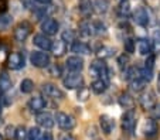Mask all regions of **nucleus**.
I'll list each match as a JSON object with an SVG mask.
<instances>
[{"instance_id": "f257e3e1", "label": "nucleus", "mask_w": 160, "mask_h": 140, "mask_svg": "<svg viewBox=\"0 0 160 140\" xmlns=\"http://www.w3.org/2000/svg\"><path fill=\"white\" fill-rule=\"evenodd\" d=\"M54 119H55V122H57L58 128L62 129V130H67V132L72 130V129L75 128V125H77L75 119H74L71 115L64 113V112H57Z\"/></svg>"}, {"instance_id": "f03ea898", "label": "nucleus", "mask_w": 160, "mask_h": 140, "mask_svg": "<svg viewBox=\"0 0 160 140\" xmlns=\"http://www.w3.org/2000/svg\"><path fill=\"white\" fill-rule=\"evenodd\" d=\"M30 62L36 68H47L51 64V58L44 51H33L30 55Z\"/></svg>"}, {"instance_id": "7ed1b4c3", "label": "nucleus", "mask_w": 160, "mask_h": 140, "mask_svg": "<svg viewBox=\"0 0 160 140\" xmlns=\"http://www.w3.org/2000/svg\"><path fill=\"white\" fill-rule=\"evenodd\" d=\"M89 71H91V74H94L95 76H99V78H102V79H105V81H108L109 68L106 67L105 61H103L102 58H98V60H95V61L91 62Z\"/></svg>"}, {"instance_id": "20e7f679", "label": "nucleus", "mask_w": 160, "mask_h": 140, "mask_svg": "<svg viewBox=\"0 0 160 140\" xmlns=\"http://www.w3.org/2000/svg\"><path fill=\"white\" fill-rule=\"evenodd\" d=\"M62 84L67 89H78L84 85V76L79 72H71L62 78Z\"/></svg>"}, {"instance_id": "39448f33", "label": "nucleus", "mask_w": 160, "mask_h": 140, "mask_svg": "<svg viewBox=\"0 0 160 140\" xmlns=\"http://www.w3.org/2000/svg\"><path fill=\"white\" fill-rule=\"evenodd\" d=\"M136 128V112L135 109H128L122 116V129L126 133H132Z\"/></svg>"}, {"instance_id": "423d86ee", "label": "nucleus", "mask_w": 160, "mask_h": 140, "mask_svg": "<svg viewBox=\"0 0 160 140\" xmlns=\"http://www.w3.org/2000/svg\"><path fill=\"white\" fill-rule=\"evenodd\" d=\"M139 105L143 110H149L150 112L154 106L157 105V101H156V95L154 92L152 91H145L139 98Z\"/></svg>"}, {"instance_id": "0eeeda50", "label": "nucleus", "mask_w": 160, "mask_h": 140, "mask_svg": "<svg viewBox=\"0 0 160 140\" xmlns=\"http://www.w3.org/2000/svg\"><path fill=\"white\" fill-rule=\"evenodd\" d=\"M133 22L140 27H148L150 24V14L146 7H138L133 12Z\"/></svg>"}, {"instance_id": "6e6552de", "label": "nucleus", "mask_w": 160, "mask_h": 140, "mask_svg": "<svg viewBox=\"0 0 160 140\" xmlns=\"http://www.w3.org/2000/svg\"><path fill=\"white\" fill-rule=\"evenodd\" d=\"M30 33H31V26L28 24L27 22H23L14 28L13 37H14V40L17 43H23V41H26V40L28 38Z\"/></svg>"}, {"instance_id": "1a4fd4ad", "label": "nucleus", "mask_w": 160, "mask_h": 140, "mask_svg": "<svg viewBox=\"0 0 160 140\" xmlns=\"http://www.w3.org/2000/svg\"><path fill=\"white\" fill-rule=\"evenodd\" d=\"M24 55L21 54V52H10L9 57H7V67L10 70H21V68L24 67Z\"/></svg>"}, {"instance_id": "9d476101", "label": "nucleus", "mask_w": 160, "mask_h": 140, "mask_svg": "<svg viewBox=\"0 0 160 140\" xmlns=\"http://www.w3.org/2000/svg\"><path fill=\"white\" fill-rule=\"evenodd\" d=\"M41 91L45 94V96L52 98V99H62V98H64V92L61 91V89L58 88L55 84H51V82L42 84Z\"/></svg>"}, {"instance_id": "9b49d317", "label": "nucleus", "mask_w": 160, "mask_h": 140, "mask_svg": "<svg viewBox=\"0 0 160 140\" xmlns=\"http://www.w3.org/2000/svg\"><path fill=\"white\" fill-rule=\"evenodd\" d=\"M41 30L45 36H54V34L58 33L60 30V24L55 18H51V17H47L44 22L41 23Z\"/></svg>"}, {"instance_id": "f8f14e48", "label": "nucleus", "mask_w": 160, "mask_h": 140, "mask_svg": "<svg viewBox=\"0 0 160 140\" xmlns=\"http://www.w3.org/2000/svg\"><path fill=\"white\" fill-rule=\"evenodd\" d=\"M36 120L37 125L44 129H52L55 125V119L52 118V115H50L47 112H38L36 116Z\"/></svg>"}, {"instance_id": "ddd939ff", "label": "nucleus", "mask_w": 160, "mask_h": 140, "mask_svg": "<svg viewBox=\"0 0 160 140\" xmlns=\"http://www.w3.org/2000/svg\"><path fill=\"white\" fill-rule=\"evenodd\" d=\"M33 44L42 51H50L52 46V40H50V37L45 34H36L33 38Z\"/></svg>"}, {"instance_id": "4468645a", "label": "nucleus", "mask_w": 160, "mask_h": 140, "mask_svg": "<svg viewBox=\"0 0 160 140\" xmlns=\"http://www.w3.org/2000/svg\"><path fill=\"white\" fill-rule=\"evenodd\" d=\"M65 65L71 72H81L82 68H84V60L79 55H72V57L67 58Z\"/></svg>"}, {"instance_id": "2eb2a0df", "label": "nucleus", "mask_w": 160, "mask_h": 140, "mask_svg": "<svg viewBox=\"0 0 160 140\" xmlns=\"http://www.w3.org/2000/svg\"><path fill=\"white\" fill-rule=\"evenodd\" d=\"M27 106H28V109H30L31 112L38 113V112H42V110L45 109L47 102H45V99L42 96H33L30 101H28Z\"/></svg>"}, {"instance_id": "dca6fc26", "label": "nucleus", "mask_w": 160, "mask_h": 140, "mask_svg": "<svg viewBox=\"0 0 160 140\" xmlns=\"http://www.w3.org/2000/svg\"><path fill=\"white\" fill-rule=\"evenodd\" d=\"M70 48H71V51L75 52L77 55H89L91 52H92L91 47L88 46L87 43H84V41H78V40H75V41L71 43Z\"/></svg>"}, {"instance_id": "f3484780", "label": "nucleus", "mask_w": 160, "mask_h": 140, "mask_svg": "<svg viewBox=\"0 0 160 140\" xmlns=\"http://www.w3.org/2000/svg\"><path fill=\"white\" fill-rule=\"evenodd\" d=\"M99 125H101V129L105 134H111L115 129V120L111 118L109 115H102L99 118Z\"/></svg>"}, {"instance_id": "a211bd4d", "label": "nucleus", "mask_w": 160, "mask_h": 140, "mask_svg": "<svg viewBox=\"0 0 160 140\" xmlns=\"http://www.w3.org/2000/svg\"><path fill=\"white\" fill-rule=\"evenodd\" d=\"M157 132H159V126H157L156 120H154L153 118L146 119L145 125H143V133H145V136L154 137L157 134Z\"/></svg>"}, {"instance_id": "6ab92c4d", "label": "nucleus", "mask_w": 160, "mask_h": 140, "mask_svg": "<svg viewBox=\"0 0 160 140\" xmlns=\"http://www.w3.org/2000/svg\"><path fill=\"white\" fill-rule=\"evenodd\" d=\"M138 51H139L140 55H145V57L152 54L153 52V44H152L150 40H148V38L138 40Z\"/></svg>"}, {"instance_id": "aec40b11", "label": "nucleus", "mask_w": 160, "mask_h": 140, "mask_svg": "<svg viewBox=\"0 0 160 140\" xmlns=\"http://www.w3.org/2000/svg\"><path fill=\"white\" fill-rule=\"evenodd\" d=\"M91 89L97 95L103 94V92L108 89V81H105V79H102V78L95 79V81H92V84H91Z\"/></svg>"}, {"instance_id": "412c9836", "label": "nucleus", "mask_w": 160, "mask_h": 140, "mask_svg": "<svg viewBox=\"0 0 160 140\" xmlns=\"http://www.w3.org/2000/svg\"><path fill=\"white\" fill-rule=\"evenodd\" d=\"M118 102H119V105H121L123 109H133L135 108V99H133L132 96H130L128 92H125V94H121V96L118 98Z\"/></svg>"}, {"instance_id": "4be33fe9", "label": "nucleus", "mask_w": 160, "mask_h": 140, "mask_svg": "<svg viewBox=\"0 0 160 140\" xmlns=\"http://www.w3.org/2000/svg\"><path fill=\"white\" fill-rule=\"evenodd\" d=\"M13 81L6 72H0V92L6 94L9 89H12Z\"/></svg>"}, {"instance_id": "5701e85b", "label": "nucleus", "mask_w": 160, "mask_h": 140, "mask_svg": "<svg viewBox=\"0 0 160 140\" xmlns=\"http://www.w3.org/2000/svg\"><path fill=\"white\" fill-rule=\"evenodd\" d=\"M79 12L82 16L85 17H89L92 13H94V6H92V2L91 0H79Z\"/></svg>"}, {"instance_id": "b1692460", "label": "nucleus", "mask_w": 160, "mask_h": 140, "mask_svg": "<svg viewBox=\"0 0 160 140\" xmlns=\"http://www.w3.org/2000/svg\"><path fill=\"white\" fill-rule=\"evenodd\" d=\"M13 24V16L9 13H2L0 14V31H6Z\"/></svg>"}, {"instance_id": "393cba45", "label": "nucleus", "mask_w": 160, "mask_h": 140, "mask_svg": "<svg viewBox=\"0 0 160 140\" xmlns=\"http://www.w3.org/2000/svg\"><path fill=\"white\" fill-rule=\"evenodd\" d=\"M92 6H94V12H97L98 14H105L109 10V2L108 0H95Z\"/></svg>"}, {"instance_id": "a878e982", "label": "nucleus", "mask_w": 160, "mask_h": 140, "mask_svg": "<svg viewBox=\"0 0 160 140\" xmlns=\"http://www.w3.org/2000/svg\"><path fill=\"white\" fill-rule=\"evenodd\" d=\"M146 85H148V82H146L143 78H140V76H138V78L130 81V89H132L133 92H142L143 89L146 88Z\"/></svg>"}, {"instance_id": "bb28decb", "label": "nucleus", "mask_w": 160, "mask_h": 140, "mask_svg": "<svg viewBox=\"0 0 160 140\" xmlns=\"http://www.w3.org/2000/svg\"><path fill=\"white\" fill-rule=\"evenodd\" d=\"M50 51L54 52L55 57H61V55H64V52L67 51V46L62 40H61V41H52V46H51Z\"/></svg>"}, {"instance_id": "cd10ccee", "label": "nucleus", "mask_w": 160, "mask_h": 140, "mask_svg": "<svg viewBox=\"0 0 160 140\" xmlns=\"http://www.w3.org/2000/svg\"><path fill=\"white\" fill-rule=\"evenodd\" d=\"M139 72H140V70L138 67H126L125 68V75H123V78L126 79V81H132V79H135V78H138V76H140L139 75Z\"/></svg>"}, {"instance_id": "c85d7f7f", "label": "nucleus", "mask_w": 160, "mask_h": 140, "mask_svg": "<svg viewBox=\"0 0 160 140\" xmlns=\"http://www.w3.org/2000/svg\"><path fill=\"white\" fill-rule=\"evenodd\" d=\"M98 57L99 58H109V57H113L115 55V48H112V47H108V46H102L98 48L97 51Z\"/></svg>"}, {"instance_id": "c756f323", "label": "nucleus", "mask_w": 160, "mask_h": 140, "mask_svg": "<svg viewBox=\"0 0 160 140\" xmlns=\"http://www.w3.org/2000/svg\"><path fill=\"white\" fill-rule=\"evenodd\" d=\"M20 91L23 92V94H31V92L34 91V82L30 78L23 79L20 84Z\"/></svg>"}, {"instance_id": "7c9ffc66", "label": "nucleus", "mask_w": 160, "mask_h": 140, "mask_svg": "<svg viewBox=\"0 0 160 140\" xmlns=\"http://www.w3.org/2000/svg\"><path fill=\"white\" fill-rule=\"evenodd\" d=\"M91 27H92V33H94V36L97 34V36H105L106 34V26L103 24L102 22H94L92 24H91Z\"/></svg>"}, {"instance_id": "2f4dec72", "label": "nucleus", "mask_w": 160, "mask_h": 140, "mask_svg": "<svg viewBox=\"0 0 160 140\" xmlns=\"http://www.w3.org/2000/svg\"><path fill=\"white\" fill-rule=\"evenodd\" d=\"M88 98H89V89L87 86L82 85L81 88H78V92H77V99L81 102H85L88 101Z\"/></svg>"}, {"instance_id": "473e14b6", "label": "nucleus", "mask_w": 160, "mask_h": 140, "mask_svg": "<svg viewBox=\"0 0 160 140\" xmlns=\"http://www.w3.org/2000/svg\"><path fill=\"white\" fill-rule=\"evenodd\" d=\"M139 75H140V78H143L146 81V82H150L152 79H153V70L152 68H146V67H143L142 70H140V72H139Z\"/></svg>"}, {"instance_id": "72a5a7b5", "label": "nucleus", "mask_w": 160, "mask_h": 140, "mask_svg": "<svg viewBox=\"0 0 160 140\" xmlns=\"http://www.w3.org/2000/svg\"><path fill=\"white\" fill-rule=\"evenodd\" d=\"M14 139L16 140H27V129H26L24 126H18V128H16Z\"/></svg>"}, {"instance_id": "f704fd0d", "label": "nucleus", "mask_w": 160, "mask_h": 140, "mask_svg": "<svg viewBox=\"0 0 160 140\" xmlns=\"http://www.w3.org/2000/svg\"><path fill=\"white\" fill-rule=\"evenodd\" d=\"M123 47H125V51L128 54H133L135 52V48H136V41H133L132 38H126L123 41Z\"/></svg>"}, {"instance_id": "c9c22d12", "label": "nucleus", "mask_w": 160, "mask_h": 140, "mask_svg": "<svg viewBox=\"0 0 160 140\" xmlns=\"http://www.w3.org/2000/svg\"><path fill=\"white\" fill-rule=\"evenodd\" d=\"M41 137V132L38 128H31L27 132V140H40Z\"/></svg>"}, {"instance_id": "e433bc0d", "label": "nucleus", "mask_w": 160, "mask_h": 140, "mask_svg": "<svg viewBox=\"0 0 160 140\" xmlns=\"http://www.w3.org/2000/svg\"><path fill=\"white\" fill-rule=\"evenodd\" d=\"M61 37H62L64 43H72V41H75V33L72 30H65Z\"/></svg>"}, {"instance_id": "4c0bfd02", "label": "nucleus", "mask_w": 160, "mask_h": 140, "mask_svg": "<svg viewBox=\"0 0 160 140\" xmlns=\"http://www.w3.org/2000/svg\"><path fill=\"white\" fill-rule=\"evenodd\" d=\"M119 12L122 16H128L130 13V4L128 0H122L121 4H119Z\"/></svg>"}, {"instance_id": "58836bf2", "label": "nucleus", "mask_w": 160, "mask_h": 140, "mask_svg": "<svg viewBox=\"0 0 160 140\" xmlns=\"http://www.w3.org/2000/svg\"><path fill=\"white\" fill-rule=\"evenodd\" d=\"M50 74H51L52 76H61L62 75V72H61V67L60 65H57V64H54V65H50Z\"/></svg>"}, {"instance_id": "ea45409f", "label": "nucleus", "mask_w": 160, "mask_h": 140, "mask_svg": "<svg viewBox=\"0 0 160 140\" xmlns=\"http://www.w3.org/2000/svg\"><path fill=\"white\" fill-rule=\"evenodd\" d=\"M118 64H119V67L122 68V70H125V68L128 67V64H129V57L128 55H121V57L118 58Z\"/></svg>"}, {"instance_id": "a19ab883", "label": "nucleus", "mask_w": 160, "mask_h": 140, "mask_svg": "<svg viewBox=\"0 0 160 140\" xmlns=\"http://www.w3.org/2000/svg\"><path fill=\"white\" fill-rule=\"evenodd\" d=\"M154 60H156V57H154L153 52H152V54H149L148 58H146L145 67H146V68H152V70H153V67H154Z\"/></svg>"}, {"instance_id": "79ce46f5", "label": "nucleus", "mask_w": 160, "mask_h": 140, "mask_svg": "<svg viewBox=\"0 0 160 140\" xmlns=\"http://www.w3.org/2000/svg\"><path fill=\"white\" fill-rule=\"evenodd\" d=\"M58 140H77V137L72 136L71 133H68V132H64V133H61L58 136Z\"/></svg>"}, {"instance_id": "37998d69", "label": "nucleus", "mask_w": 160, "mask_h": 140, "mask_svg": "<svg viewBox=\"0 0 160 140\" xmlns=\"http://www.w3.org/2000/svg\"><path fill=\"white\" fill-rule=\"evenodd\" d=\"M152 40L154 41V44H159L160 46V30H154L152 34Z\"/></svg>"}, {"instance_id": "c03bdc74", "label": "nucleus", "mask_w": 160, "mask_h": 140, "mask_svg": "<svg viewBox=\"0 0 160 140\" xmlns=\"http://www.w3.org/2000/svg\"><path fill=\"white\" fill-rule=\"evenodd\" d=\"M14 132H16V128L14 126H7L6 128V136L7 137H14Z\"/></svg>"}, {"instance_id": "a18cd8bd", "label": "nucleus", "mask_w": 160, "mask_h": 140, "mask_svg": "<svg viewBox=\"0 0 160 140\" xmlns=\"http://www.w3.org/2000/svg\"><path fill=\"white\" fill-rule=\"evenodd\" d=\"M150 112H153V116H154V118L159 119V120H160V104H159V105H156V106H154L153 109L150 110Z\"/></svg>"}, {"instance_id": "49530a36", "label": "nucleus", "mask_w": 160, "mask_h": 140, "mask_svg": "<svg viewBox=\"0 0 160 140\" xmlns=\"http://www.w3.org/2000/svg\"><path fill=\"white\" fill-rule=\"evenodd\" d=\"M40 140H54V137H52V134L50 133V132H45V133L41 134Z\"/></svg>"}, {"instance_id": "de8ad7c7", "label": "nucleus", "mask_w": 160, "mask_h": 140, "mask_svg": "<svg viewBox=\"0 0 160 140\" xmlns=\"http://www.w3.org/2000/svg\"><path fill=\"white\" fill-rule=\"evenodd\" d=\"M20 2L26 9H31V2H33V0H20Z\"/></svg>"}, {"instance_id": "09e8293b", "label": "nucleus", "mask_w": 160, "mask_h": 140, "mask_svg": "<svg viewBox=\"0 0 160 140\" xmlns=\"http://www.w3.org/2000/svg\"><path fill=\"white\" fill-rule=\"evenodd\" d=\"M38 4H50L52 2V0H36Z\"/></svg>"}, {"instance_id": "8fccbe9b", "label": "nucleus", "mask_w": 160, "mask_h": 140, "mask_svg": "<svg viewBox=\"0 0 160 140\" xmlns=\"http://www.w3.org/2000/svg\"><path fill=\"white\" fill-rule=\"evenodd\" d=\"M157 91L160 94V74H159V78H157Z\"/></svg>"}, {"instance_id": "3c124183", "label": "nucleus", "mask_w": 160, "mask_h": 140, "mask_svg": "<svg viewBox=\"0 0 160 140\" xmlns=\"http://www.w3.org/2000/svg\"><path fill=\"white\" fill-rule=\"evenodd\" d=\"M0 140H4V139H3V134H0Z\"/></svg>"}, {"instance_id": "603ef678", "label": "nucleus", "mask_w": 160, "mask_h": 140, "mask_svg": "<svg viewBox=\"0 0 160 140\" xmlns=\"http://www.w3.org/2000/svg\"><path fill=\"white\" fill-rule=\"evenodd\" d=\"M0 115H2V104H0Z\"/></svg>"}, {"instance_id": "864d4df0", "label": "nucleus", "mask_w": 160, "mask_h": 140, "mask_svg": "<svg viewBox=\"0 0 160 140\" xmlns=\"http://www.w3.org/2000/svg\"><path fill=\"white\" fill-rule=\"evenodd\" d=\"M97 140H99V139H97Z\"/></svg>"}]
</instances>
